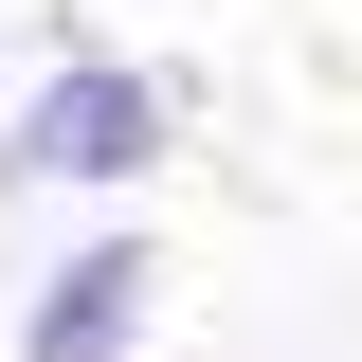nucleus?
Segmentation results:
<instances>
[{"instance_id": "1", "label": "nucleus", "mask_w": 362, "mask_h": 362, "mask_svg": "<svg viewBox=\"0 0 362 362\" xmlns=\"http://www.w3.org/2000/svg\"><path fill=\"white\" fill-rule=\"evenodd\" d=\"M163 145H181L163 73H127V54H54V90L0 127V163H37V181H145Z\"/></svg>"}, {"instance_id": "2", "label": "nucleus", "mask_w": 362, "mask_h": 362, "mask_svg": "<svg viewBox=\"0 0 362 362\" xmlns=\"http://www.w3.org/2000/svg\"><path fill=\"white\" fill-rule=\"evenodd\" d=\"M145 290H163V254H145V235H90L73 272H37L18 362H127V344H145Z\"/></svg>"}]
</instances>
